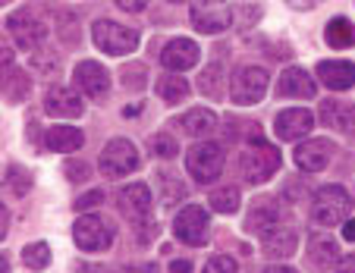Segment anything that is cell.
<instances>
[{"mask_svg":"<svg viewBox=\"0 0 355 273\" xmlns=\"http://www.w3.org/2000/svg\"><path fill=\"white\" fill-rule=\"evenodd\" d=\"M352 211V195L343 186H321L311 195V223L315 227H343Z\"/></svg>","mask_w":355,"mask_h":273,"instance_id":"cell-1","label":"cell"},{"mask_svg":"<svg viewBox=\"0 0 355 273\" xmlns=\"http://www.w3.org/2000/svg\"><path fill=\"white\" fill-rule=\"evenodd\" d=\"M280 164H283L280 151H277L270 141H261V139L248 141V148L242 151V157H239V170H242V176H245L252 186H261V182H268L270 176H277Z\"/></svg>","mask_w":355,"mask_h":273,"instance_id":"cell-2","label":"cell"},{"mask_svg":"<svg viewBox=\"0 0 355 273\" xmlns=\"http://www.w3.org/2000/svg\"><path fill=\"white\" fill-rule=\"evenodd\" d=\"M223 160H227L223 145L201 139L198 145H192L186 151V170L198 186H211V182H217V176L223 173Z\"/></svg>","mask_w":355,"mask_h":273,"instance_id":"cell-3","label":"cell"},{"mask_svg":"<svg viewBox=\"0 0 355 273\" xmlns=\"http://www.w3.org/2000/svg\"><path fill=\"white\" fill-rule=\"evenodd\" d=\"M268 85H270V76L264 67H255V63H245L233 73L230 79V100L239 107H252L258 100H264L268 94Z\"/></svg>","mask_w":355,"mask_h":273,"instance_id":"cell-4","label":"cell"},{"mask_svg":"<svg viewBox=\"0 0 355 273\" xmlns=\"http://www.w3.org/2000/svg\"><path fill=\"white\" fill-rule=\"evenodd\" d=\"M92 41L98 51L110 53V57H126L139 47V32L132 26H120L114 19H98L92 26Z\"/></svg>","mask_w":355,"mask_h":273,"instance_id":"cell-5","label":"cell"},{"mask_svg":"<svg viewBox=\"0 0 355 273\" xmlns=\"http://www.w3.org/2000/svg\"><path fill=\"white\" fill-rule=\"evenodd\" d=\"M101 173L107 179H120V176H129L139 170V148L132 145L129 139H110L101 151Z\"/></svg>","mask_w":355,"mask_h":273,"instance_id":"cell-6","label":"cell"},{"mask_svg":"<svg viewBox=\"0 0 355 273\" xmlns=\"http://www.w3.org/2000/svg\"><path fill=\"white\" fill-rule=\"evenodd\" d=\"M7 32L13 35L16 47H22V51H28V53L41 51L47 41V26L38 19V13L28 7L7 16Z\"/></svg>","mask_w":355,"mask_h":273,"instance_id":"cell-7","label":"cell"},{"mask_svg":"<svg viewBox=\"0 0 355 273\" xmlns=\"http://www.w3.org/2000/svg\"><path fill=\"white\" fill-rule=\"evenodd\" d=\"M208 229H211V217L201 204H186L180 213L173 217V236L182 245H205L208 242Z\"/></svg>","mask_w":355,"mask_h":273,"instance_id":"cell-8","label":"cell"},{"mask_svg":"<svg viewBox=\"0 0 355 273\" xmlns=\"http://www.w3.org/2000/svg\"><path fill=\"white\" fill-rule=\"evenodd\" d=\"M151 204H155V198H151V188L145 182H129L116 195V207H120V213L129 220V227H148Z\"/></svg>","mask_w":355,"mask_h":273,"instance_id":"cell-9","label":"cell"},{"mask_svg":"<svg viewBox=\"0 0 355 273\" xmlns=\"http://www.w3.org/2000/svg\"><path fill=\"white\" fill-rule=\"evenodd\" d=\"M73 239L82 252H107L114 242V227L98 213H82L73 227Z\"/></svg>","mask_w":355,"mask_h":273,"instance_id":"cell-10","label":"cell"},{"mask_svg":"<svg viewBox=\"0 0 355 273\" xmlns=\"http://www.w3.org/2000/svg\"><path fill=\"white\" fill-rule=\"evenodd\" d=\"M73 82H76V88H79L88 100H94V104H104V100H107V94H110V73L101 67L98 60L76 63Z\"/></svg>","mask_w":355,"mask_h":273,"instance_id":"cell-11","label":"cell"},{"mask_svg":"<svg viewBox=\"0 0 355 273\" xmlns=\"http://www.w3.org/2000/svg\"><path fill=\"white\" fill-rule=\"evenodd\" d=\"M315 129V114L305 107H286L274 116V135L280 141H302Z\"/></svg>","mask_w":355,"mask_h":273,"instance_id":"cell-12","label":"cell"},{"mask_svg":"<svg viewBox=\"0 0 355 273\" xmlns=\"http://www.w3.org/2000/svg\"><path fill=\"white\" fill-rule=\"evenodd\" d=\"M334 151L336 148L330 139H305L299 148H295L293 160L302 173H321L330 160H334Z\"/></svg>","mask_w":355,"mask_h":273,"instance_id":"cell-13","label":"cell"},{"mask_svg":"<svg viewBox=\"0 0 355 273\" xmlns=\"http://www.w3.org/2000/svg\"><path fill=\"white\" fill-rule=\"evenodd\" d=\"M192 26L201 35H220L233 26V10L223 3H198L192 7Z\"/></svg>","mask_w":355,"mask_h":273,"instance_id":"cell-14","label":"cell"},{"mask_svg":"<svg viewBox=\"0 0 355 273\" xmlns=\"http://www.w3.org/2000/svg\"><path fill=\"white\" fill-rule=\"evenodd\" d=\"M277 98H299V100H315L318 94V82L311 79L309 73L302 67H289L280 73V79H277Z\"/></svg>","mask_w":355,"mask_h":273,"instance_id":"cell-15","label":"cell"},{"mask_svg":"<svg viewBox=\"0 0 355 273\" xmlns=\"http://www.w3.org/2000/svg\"><path fill=\"white\" fill-rule=\"evenodd\" d=\"M277 227H283V213H280V207H277V201L274 198H258L255 204H252V211H248V217H245V233H252V236H268V233H274Z\"/></svg>","mask_w":355,"mask_h":273,"instance_id":"cell-16","label":"cell"},{"mask_svg":"<svg viewBox=\"0 0 355 273\" xmlns=\"http://www.w3.org/2000/svg\"><path fill=\"white\" fill-rule=\"evenodd\" d=\"M198 57H201V51L192 38H173V41H167L161 51V63L170 73H186V69H192L195 63H198Z\"/></svg>","mask_w":355,"mask_h":273,"instance_id":"cell-17","label":"cell"},{"mask_svg":"<svg viewBox=\"0 0 355 273\" xmlns=\"http://www.w3.org/2000/svg\"><path fill=\"white\" fill-rule=\"evenodd\" d=\"M44 110L51 116H63V120H73V116L85 114V104H82L79 91L73 88H63V85H51L44 91Z\"/></svg>","mask_w":355,"mask_h":273,"instance_id":"cell-18","label":"cell"},{"mask_svg":"<svg viewBox=\"0 0 355 273\" xmlns=\"http://www.w3.org/2000/svg\"><path fill=\"white\" fill-rule=\"evenodd\" d=\"M318 79L330 91H349L355 88V63L349 60H321L318 63Z\"/></svg>","mask_w":355,"mask_h":273,"instance_id":"cell-19","label":"cell"},{"mask_svg":"<svg viewBox=\"0 0 355 273\" xmlns=\"http://www.w3.org/2000/svg\"><path fill=\"white\" fill-rule=\"evenodd\" d=\"M318 116L334 132H355V104L349 100H321Z\"/></svg>","mask_w":355,"mask_h":273,"instance_id":"cell-20","label":"cell"},{"mask_svg":"<svg viewBox=\"0 0 355 273\" xmlns=\"http://www.w3.org/2000/svg\"><path fill=\"white\" fill-rule=\"evenodd\" d=\"M176 126L182 129V135L201 141V139H208L211 132H217V114L208 110V107H192V110H186V114L180 116Z\"/></svg>","mask_w":355,"mask_h":273,"instance_id":"cell-21","label":"cell"},{"mask_svg":"<svg viewBox=\"0 0 355 273\" xmlns=\"http://www.w3.org/2000/svg\"><path fill=\"white\" fill-rule=\"evenodd\" d=\"M305 258H309L311 270L327 273L330 267L340 264V245H336L334 236H318V239L309 242V252H305Z\"/></svg>","mask_w":355,"mask_h":273,"instance_id":"cell-22","label":"cell"},{"mask_svg":"<svg viewBox=\"0 0 355 273\" xmlns=\"http://www.w3.org/2000/svg\"><path fill=\"white\" fill-rule=\"evenodd\" d=\"M261 252L268 254V258H274V261L293 258V254L299 252V233L289 229V227H277L274 233H268L261 239Z\"/></svg>","mask_w":355,"mask_h":273,"instance_id":"cell-23","label":"cell"},{"mask_svg":"<svg viewBox=\"0 0 355 273\" xmlns=\"http://www.w3.org/2000/svg\"><path fill=\"white\" fill-rule=\"evenodd\" d=\"M82 145H85V135H82V129H76V126H63V123H57V126H47V132H44L47 151L73 154V151H79Z\"/></svg>","mask_w":355,"mask_h":273,"instance_id":"cell-24","label":"cell"},{"mask_svg":"<svg viewBox=\"0 0 355 273\" xmlns=\"http://www.w3.org/2000/svg\"><path fill=\"white\" fill-rule=\"evenodd\" d=\"M28 91H32V76H28L26 69H7V73H3V79H0V94H3L7 104H22V100L28 98Z\"/></svg>","mask_w":355,"mask_h":273,"instance_id":"cell-25","label":"cell"},{"mask_svg":"<svg viewBox=\"0 0 355 273\" xmlns=\"http://www.w3.org/2000/svg\"><path fill=\"white\" fill-rule=\"evenodd\" d=\"M324 41H327L334 51L355 47V26L346 19V16H336V19H330L327 28H324Z\"/></svg>","mask_w":355,"mask_h":273,"instance_id":"cell-26","label":"cell"},{"mask_svg":"<svg viewBox=\"0 0 355 273\" xmlns=\"http://www.w3.org/2000/svg\"><path fill=\"white\" fill-rule=\"evenodd\" d=\"M223 73H227V67L220 60L205 67V73L198 76V88L205 98H223V91H227V76Z\"/></svg>","mask_w":355,"mask_h":273,"instance_id":"cell-27","label":"cell"},{"mask_svg":"<svg viewBox=\"0 0 355 273\" xmlns=\"http://www.w3.org/2000/svg\"><path fill=\"white\" fill-rule=\"evenodd\" d=\"M157 98L164 100V104H180V100H186L189 98V82H186V76H180V73H170V76H161L157 79Z\"/></svg>","mask_w":355,"mask_h":273,"instance_id":"cell-28","label":"cell"},{"mask_svg":"<svg viewBox=\"0 0 355 273\" xmlns=\"http://www.w3.org/2000/svg\"><path fill=\"white\" fill-rule=\"evenodd\" d=\"M239 204H242V195L236 186H217V188H211V195H208V207L214 213H223V217L236 213Z\"/></svg>","mask_w":355,"mask_h":273,"instance_id":"cell-29","label":"cell"},{"mask_svg":"<svg viewBox=\"0 0 355 273\" xmlns=\"http://www.w3.org/2000/svg\"><path fill=\"white\" fill-rule=\"evenodd\" d=\"M22 264L28 270H47L51 264V245L47 242H32V245L22 248Z\"/></svg>","mask_w":355,"mask_h":273,"instance_id":"cell-30","label":"cell"},{"mask_svg":"<svg viewBox=\"0 0 355 273\" xmlns=\"http://www.w3.org/2000/svg\"><path fill=\"white\" fill-rule=\"evenodd\" d=\"M54 32L60 35L63 44H69V47L79 44V26H76V13H69V10H60V13L54 16Z\"/></svg>","mask_w":355,"mask_h":273,"instance_id":"cell-31","label":"cell"},{"mask_svg":"<svg viewBox=\"0 0 355 273\" xmlns=\"http://www.w3.org/2000/svg\"><path fill=\"white\" fill-rule=\"evenodd\" d=\"M157 186H161V201L164 204H176L189 195V188L180 179H173V173H157Z\"/></svg>","mask_w":355,"mask_h":273,"instance_id":"cell-32","label":"cell"},{"mask_svg":"<svg viewBox=\"0 0 355 273\" xmlns=\"http://www.w3.org/2000/svg\"><path fill=\"white\" fill-rule=\"evenodd\" d=\"M148 148H151L155 157H164V160H170V157L180 154V141H176L170 132H155L151 139H148Z\"/></svg>","mask_w":355,"mask_h":273,"instance_id":"cell-33","label":"cell"},{"mask_svg":"<svg viewBox=\"0 0 355 273\" xmlns=\"http://www.w3.org/2000/svg\"><path fill=\"white\" fill-rule=\"evenodd\" d=\"M120 82L126 91H141L148 85V67L145 63H129V67H123Z\"/></svg>","mask_w":355,"mask_h":273,"instance_id":"cell-34","label":"cell"},{"mask_svg":"<svg viewBox=\"0 0 355 273\" xmlns=\"http://www.w3.org/2000/svg\"><path fill=\"white\" fill-rule=\"evenodd\" d=\"M28 67L35 69V73H41V76H54L57 69H60V57H54V51H35L32 57H28Z\"/></svg>","mask_w":355,"mask_h":273,"instance_id":"cell-35","label":"cell"},{"mask_svg":"<svg viewBox=\"0 0 355 273\" xmlns=\"http://www.w3.org/2000/svg\"><path fill=\"white\" fill-rule=\"evenodd\" d=\"M258 19H261V7H255V3H242V7L233 10V26L239 28V32L252 28Z\"/></svg>","mask_w":355,"mask_h":273,"instance_id":"cell-36","label":"cell"},{"mask_svg":"<svg viewBox=\"0 0 355 273\" xmlns=\"http://www.w3.org/2000/svg\"><path fill=\"white\" fill-rule=\"evenodd\" d=\"M7 186H10V192L13 195H26L28 188H32V173H28V170H22V167H10V176H7Z\"/></svg>","mask_w":355,"mask_h":273,"instance_id":"cell-37","label":"cell"},{"mask_svg":"<svg viewBox=\"0 0 355 273\" xmlns=\"http://www.w3.org/2000/svg\"><path fill=\"white\" fill-rule=\"evenodd\" d=\"M69 182H88L92 179V167H88L85 160H67V167H63Z\"/></svg>","mask_w":355,"mask_h":273,"instance_id":"cell-38","label":"cell"},{"mask_svg":"<svg viewBox=\"0 0 355 273\" xmlns=\"http://www.w3.org/2000/svg\"><path fill=\"white\" fill-rule=\"evenodd\" d=\"M201 273H239V267H236V261L230 254H214Z\"/></svg>","mask_w":355,"mask_h":273,"instance_id":"cell-39","label":"cell"},{"mask_svg":"<svg viewBox=\"0 0 355 273\" xmlns=\"http://www.w3.org/2000/svg\"><path fill=\"white\" fill-rule=\"evenodd\" d=\"M101 201H104V188H92V192H85L82 198H76V213H85V211H92V207H98Z\"/></svg>","mask_w":355,"mask_h":273,"instance_id":"cell-40","label":"cell"},{"mask_svg":"<svg viewBox=\"0 0 355 273\" xmlns=\"http://www.w3.org/2000/svg\"><path fill=\"white\" fill-rule=\"evenodd\" d=\"M13 60H16V53H13V47L7 44V41L0 38V76L7 73V69H13Z\"/></svg>","mask_w":355,"mask_h":273,"instance_id":"cell-41","label":"cell"},{"mask_svg":"<svg viewBox=\"0 0 355 273\" xmlns=\"http://www.w3.org/2000/svg\"><path fill=\"white\" fill-rule=\"evenodd\" d=\"M148 3L151 0H116V7L126 10V13H141V10H148Z\"/></svg>","mask_w":355,"mask_h":273,"instance_id":"cell-42","label":"cell"},{"mask_svg":"<svg viewBox=\"0 0 355 273\" xmlns=\"http://www.w3.org/2000/svg\"><path fill=\"white\" fill-rule=\"evenodd\" d=\"M336 273H355V252L346 254V258H340V264H336Z\"/></svg>","mask_w":355,"mask_h":273,"instance_id":"cell-43","label":"cell"},{"mask_svg":"<svg viewBox=\"0 0 355 273\" xmlns=\"http://www.w3.org/2000/svg\"><path fill=\"white\" fill-rule=\"evenodd\" d=\"M7 233H10V211L0 204V242L7 239Z\"/></svg>","mask_w":355,"mask_h":273,"instance_id":"cell-44","label":"cell"},{"mask_svg":"<svg viewBox=\"0 0 355 273\" xmlns=\"http://www.w3.org/2000/svg\"><path fill=\"white\" fill-rule=\"evenodd\" d=\"M170 273H192V261H170Z\"/></svg>","mask_w":355,"mask_h":273,"instance_id":"cell-45","label":"cell"},{"mask_svg":"<svg viewBox=\"0 0 355 273\" xmlns=\"http://www.w3.org/2000/svg\"><path fill=\"white\" fill-rule=\"evenodd\" d=\"M289 7H295V10H315L321 0H286Z\"/></svg>","mask_w":355,"mask_h":273,"instance_id":"cell-46","label":"cell"},{"mask_svg":"<svg viewBox=\"0 0 355 273\" xmlns=\"http://www.w3.org/2000/svg\"><path fill=\"white\" fill-rule=\"evenodd\" d=\"M343 239H346V242H355V217H349V220L343 223Z\"/></svg>","mask_w":355,"mask_h":273,"instance_id":"cell-47","label":"cell"},{"mask_svg":"<svg viewBox=\"0 0 355 273\" xmlns=\"http://www.w3.org/2000/svg\"><path fill=\"white\" fill-rule=\"evenodd\" d=\"M120 273H157L155 264H145V267H123Z\"/></svg>","mask_w":355,"mask_h":273,"instance_id":"cell-48","label":"cell"},{"mask_svg":"<svg viewBox=\"0 0 355 273\" xmlns=\"http://www.w3.org/2000/svg\"><path fill=\"white\" fill-rule=\"evenodd\" d=\"M264 273H299V270H293V267H286V264H270Z\"/></svg>","mask_w":355,"mask_h":273,"instance_id":"cell-49","label":"cell"},{"mask_svg":"<svg viewBox=\"0 0 355 273\" xmlns=\"http://www.w3.org/2000/svg\"><path fill=\"white\" fill-rule=\"evenodd\" d=\"M139 110H141L139 104H135V107H126V110H123V116H135V114H139Z\"/></svg>","mask_w":355,"mask_h":273,"instance_id":"cell-50","label":"cell"},{"mask_svg":"<svg viewBox=\"0 0 355 273\" xmlns=\"http://www.w3.org/2000/svg\"><path fill=\"white\" fill-rule=\"evenodd\" d=\"M0 273H10V261L0 254Z\"/></svg>","mask_w":355,"mask_h":273,"instance_id":"cell-51","label":"cell"},{"mask_svg":"<svg viewBox=\"0 0 355 273\" xmlns=\"http://www.w3.org/2000/svg\"><path fill=\"white\" fill-rule=\"evenodd\" d=\"M170 3H186V0H170Z\"/></svg>","mask_w":355,"mask_h":273,"instance_id":"cell-52","label":"cell"},{"mask_svg":"<svg viewBox=\"0 0 355 273\" xmlns=\"http://www.w3.org/2000/svg\"><path fill=\"white\" fill-rule=\"evenodd\" d=\"M0 3H7V0H0Z\"/></svg>","mask_w":355,"mask_h":273,"instance_id":"cell-53","label":"cell"}]
</instances>
